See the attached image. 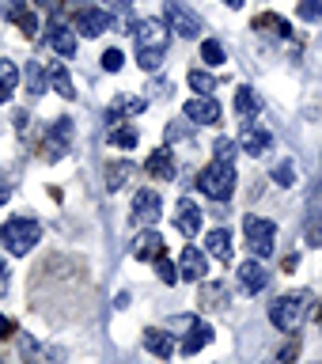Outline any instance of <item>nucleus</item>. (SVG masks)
<instances>
[{
	"instance_id": "f257e3e1",
	"label": "nucleus",
	"mask_w": 322,
	"mask_h": 364,
	"mask_svg": "<svg viewBox=\"0 0 322 364\" xmlns=\"http://www.w3.org/2000/svg\"><path fill=\"white\" fill-rule=\"evenodd\" d=\"M307 307H311V292H289L281 296L277 304H269V323L281 330V334H296L307 318Z\"/></svg>"
},
{
	"instance_id": "f03ea898",
	"label": "nucleus",
	"mask_w": 322,
	"mask_h": 364,
	"mask_svg": "<svg viewBox=\"0 0 322 364\" xmlns=\"http://www.w3.org/2000/svg\"><path fill=\"white\" fill-rule=\"evenodd\" d=\"M38 239H42V228H38V220H31V216H11V220L0 228V243H4L11 255H31Z\"/></svg>"
},
{
	"instance_id": "7ed1b4c3",
	"label": "nucleus",
	"mask_w": 322,
	"mask_h": 364,
	"mask_svg": "<svg viewBox=\"0 0 322 364\" xmlns=\"http://www.w3.org/2000/svg\"><path fill=\"white\" fill-rule=\"evenodd\" d=\"M198 190L205 193V198H213V201H227L235 193V167L213 159V164L198 175Z\"/></svg>"
},
{
	"instance_id": "20e7f679",
	"label": "nucleus",
	"mask_w": 322,
	"mask_h": 364,
	"mask_svg": "<svg viewBox=\"0 0 322 364\" xmlns=\"http://www.w3.org/2000/svg\"><path fill=\"white\" fill-rule=\"evenodd\" d=\"M243 232H247V243L258 258H269L273 247H277V224L266 220V216H243Z\"/></svg>"
},
{
	"instance_id": "39448f33",
	"label": "nucleus",
	"mask_w": 322,
	"mask_h": 364,
	"mask_svg": "<svg viewBox=\"0 0 322 364\" xmlns=\"http://www.w3.org/2000/svg\"><path fill=\"white\" fill-rule=\"evenodd\" d=\"M133 34H136V53H163L167 38H171L167 23H159V19H141Z\"/></svg>"
},
{
	"instance_id": "423d86ee",
	"label": "nucleus",
	"mask_w": 322,
	"mask_h": 364,
	"mask_svg": "<svg viewBox=\"0 0 322 364\" xmlns=\"http://www.w3.org/2000/svg\"><path fill=\"white\" fill-rule=\"evenodd\" d=\"M163 16H167V31L182 34V38H201V19L193 16L186 4H178V0H167Z\"/></svg>"
},
{
	"instance_id": "0eeeda50",
	"label": "nucleus",
	"mask_w": 322,
	"mask_h": 364,
	"mask_svg": "<svg viewBox=\"0 0 322 364\" xmlns=\"http://www.w3.org/2000/svg\"><path fill=\"white\" fill-rule=\"evenodd\" d=\"M239 148H243L247 156H266L273 148V133L266 125H258L254 118H243V133H239Z\"/></svg>"
},
{
	"instance_id": "6e6552de",
	"label": "nucleus",
	"mask_w": 322,
	"mask_h": 364,
	"mask_svg": "<svg viewBox=\"0 0 322 364\" xmlns=\"http://www.w3.org/2000/svg\"><path fill=\"white\" fill-rule=\"evenodd\" d=\"M114 27V16L107 8H84L76 11V31L87 34V38H99V34H107Z\"/></svg>"
},
{
	"instance_id": "1a4fd4ad",
	"label": "nucleus",
	"mask_w": 322,
	"mask_h": 364,
	"mask_svg": "<svg viewBox=\"0 0 322 364\" xmlns=\"http://www.w3.org/2000/svg\"><path fill=\"white\" fill-rule=\"evenodd\" d=\"M182 114H186L193 125H216L220 122V102H216L213 95H198V99H190L186 107H182Z\"/></svg>"
},
{
	"instance_id": "9d476101",
	"label": "nucleus",
	"mask_w": 322,
	"mask_h": 364,
	"mask_svg": "<svg viewBox=\"0 0 322 364\" xmlns=\"http://www.w3.org/2000/svg\"><path fill=\"white\" fill-rule=\"evenodd\" d=\"M159 209H163V201H159L156 190H141V193L133 198V220L144 224V228H152V224L159 220Z\"/></svg>"
},
{
	"instance_id": "9b49d317",
	"label": "nucleus",
	"mask_w": 322,
	"mask_h": 364,
	"mask_svg": "<svg viewBox=\"0 0 322 364\" xmlns=\"http://www.w3.org/2000/svg\"><path fill=\"white\" fill-rule=\"evenodd\" d=\"M68 144H73V118H57L50 125V141H45V159H57L68 152Z\"/></svg>"
},
{
	"instance_id": "f8f14e48",
	"label": "nucleus",
	"mask_w": 322,
	"mask_h": 364,
	"mask_svg": "<svg viewBox=\"0 0 322 364\" xmlns=\"http://www.w3.org/2000/svg\"><path fill=\"white\" fill-rule=\"evenodd\" d=\"M209 273V262L198 247H182V258H178V277L182 281H201Z\"/></svg>"
},
{
	"instance_id": "ddd939ff",
	"label": "nucleus",
	"mask_w": 322,
	"mask_h": 364,
	"mask_svg": "<svg viewBox=\"0 0 322 364\" xmlns=\"http://www.w3.org/2000/svg\"><path fill=\"white\" fill-rule=\"evenodd\" d=\"M235 277H239V289H243V292H262L269 284V273H266L262 262H243Z\"/></svg>"
},
{
	"instance_id": "4468645a",
	"label": "nucleus",
	"mask_w": 322,
	"mask_h": 364,
	"mask_svg": "<svg viewBox=\"0 0 322 364\" xmlns=\"http://www.w3.org/2000/svg\"><path fill=\"white\" fill-rule=\"evenodd\" d=\"M175 228H178V232L186 235V239L198 235V228H201V209H198V205L182 198V201H178V209H175Z\"/></svg>"
},
{
	"instance_id": "2eb2a0df",
	"label": "nucleus",
	"mask_w": 322,
	"mask_h": 364,
	"mask_svg": "<svg viewBox=\"0 0 322 364\" xmlns=\"http://www.w3.org/2000/svg\"><path fill=\"white\" fill-rule=\"evenodd\" d=\"M8 19L19 23V31L27 34V38L38 34V16L31 11V0H11V4H8Z\"/></svg>"
},
{
	"instance_id": "dca6fc26",
	"label": "nucleus",
	"mask_w": 322,
	"mask_h": 364,
	"mask_svg": "<svg viewBox=\"0 0 322 364\" xmlns=\"http://www.w3.org/2000/svg\"><path fill=\"white\" fill-rule=\"evenodd\" d=\"M148 175L159 178V182H171L175 178V156H171V148H156L152 156H148Z\"/></svg>"
},
{
	"instance_id": "f3484780",
	"label": "nucleus",
	"mask_w": 322,
	"mask_h": 364,
	"mask_svg": "<svg viewBox=\"0 0 322 364\" xmlns=\"http://www.w3.org/2000/svg\"><path fill=\"white\" fill-rule=\"evenodd\" d=\"M144 349H148V353H156L159 360H171L178 346H175V338H171L167 330H148V334H144Z\"/></svg>"
},
{
	"instance_id": "a211bd4d",
	"label": "nucleus",
	"mask_w": 322,
	"mask_h": 364,
	"mask_svg": "<svg viewBox=\"0 0 322 364\" xmlns=\"http://www.w3.org/2000/svg\"><path fill=\"white\" fill-rule=\"evenodd\" d=\"M133 255L141 258V262H156V258H163V235H159V232H144V235L133 243Z\"/></svg>"
},
{
	"instance_id": "6ab92c4d",
	"label": "nucleus",
	"mask_w": 322,
	"mask_h": 364,
	"mask_svg": "<svg viewBox=\"0 0 322 364\" xmlns=\"http://www.w3.org/2000/svg\"><path fill=\"white\" fill-rule=\"evenodd\" d=\"M190 326V334L182 338V357H190V353H198V349H205L213 341V326L209 323H186Z\"/></svg>"
},
{
	"instance_id": "aec40b11",
	"label": "nucleus",
	"mask_w": 322,
	"mask_h": 364,
	"mask_svg": "<svg viewBox=\"0 0 322 364\" xmlns=\"http://www.w3.org/2000/svg\"><path fill=\"white\" fill-rule=\"evenodd\" d=\"M50 46H53L61 57H73V53H76V34L68 31L61 19H53V23H50Z\"/></svg>"
},
{
	"instance_id": "412c9836",
	"label": "nucleus",
	"mask_w": 322,
	"mask_h": 364,
	"mask_svg": "<svg viewBox=\"0 0 322 364\" xmlns=\"http://www.w3.org/2000/svg\"><path fill=\"white\" fill-rule=\"evenodd\" d=\"M45 84H50L61 99H76V87H73V76H68L65 65H53L50 73H45Z\"/></svg>"
},
{
	"instance_id": "4be33fe9",
	"label": "nucleus",
	"mask_w": 322,
	"mask_h": 364,
	"mask_svg": "<svg viewBox=\"0 0 322 364\" xmlns=\"http://www.w3.org/2000/svg\"><path fill=\"white\" fill-rule=\"evenodd\" d=\"M205 250H209L216 262H232V235H227L224 228H216V232H209V239H205Z\"/></svg>"
},
{
	"instance_id": "5701e85b",
	"label": "nucleus",
	"mask_w": 322,
	"mask_h": 364,
	"mask_svg": "<svg viewBox=\"0 0 322 364\" xmlns=\"http://www.w3.org/2000/svg\"><path fill=\"white\" fill-rule=\"evenodd\" d=\"M16 84H19V68H16V61L0 57V102H8V99H11Z\"/></svg>"
},
{
	"instance_id": "b1692460",
	"label": "nucleus",
	"mask_w": 322,
	"mask_h": 364,
	"mask_svg": "<svg viewBox=\"0 0 322 364\" xmlns=\"http://www.w3.org/2000/svg\"><path fill=\"white\" fill-rule=\"evenodd\" d=\"M235 110H239V118H254V114L262 110L258 91H254V87H239V91H235Z\"/></svg>"
},
{
	"instance_id": "393cba45",
	"label": "nucleus",
	"mask_w": 322,
	"mask_h": 364,
	"mask_svg": "<svg viewBox=\"0 0 322 364\" xmlns=\"http://www.w3.org/2000/svg\"><path fill=\"white\" fill-rule=\"evenodd\" d=\"M133 175H136V167L129 164V159H122V164H107V190H122Z\"/></svg>"
},
{
	"instance_id": "a878e982",
	"label": "nucleus",
	"mask_w": 322,
	"mask_h": 364,
	"mask_svg": "<svg viewBox=\"0 0 322 364\" xmlns=\"http://www.w3.org/2000/svg\"><path fill=\"white\" fill-rule=\"evenodd\" d=\"M141 110H144V99L122 95V99H114V102H110V122H118V118H129V114H141Z\"/></svg>"
},
{
	"instance_id": "bb28decb",
	"label": "nucleus",
	"mask_w": 322,
	"mask_h": 364,
	"mask_svg": "<svg viewBox=\"0 0 322 364\" xmlns=\"http://www.w3.org/2000/svg\"><path fill=\"white\" fill-rule=\"evenodd\" d=\"M254 31H262V34H277V38H289V23H284L281 16H273V11H266V16L254 19Z\"/></svg>"
},
{
	"instance_id": "cd10ccee",
	"label": "nucleus",
	"mask_w": 322,
	"mask_h": 364,
	"mask_svg": "<svg viewBox=\"0 0 322 364\" xmlns=\"http://www.w3.org/2000/svg\"><path fill=\"white\" fill-rule=\"evenodd\" d=\"M23 80H27L31 95H42V91H45V68H42L38 61H31V65H27V73H23Z\"/></svg>"
},
{
	"instance_id": "c85d7f7f",
	"label": "nucleus",
	"mask_w": 322,
	"mask_h": 364,
	"mask_svg": "<svg viewBox=\"0 0 322 364\" xmlns=\"http://www.w3.org/2000/svg\"><path fill=\"white\" fill-rule=\"evenodd\" d=\"M110 144L114 148H136V129H133V125H114V129H110Z\"/></svg>"
},
{
	"instance_id": "c756f323",
	"label": "nucleus",
	"mask_w": 322,
	"mask_h": 364,
	"mask_svg": "<svg viewBox=\"0 0 322 364\" xmlns=\"http://www.w3.org/2000/svg\"><path fill=\"white\" fill-rule=\"evenodd\" d=\"M190 87L201 91V95H213V91H216V80H213L209 73H190Z\"/></svg>"
},
{
	"instance_id": "7c9ffc66",
	"label": "nucleus",
	"mask_w": 322,
	"mask_h": 364,
	"mask_svg": "<svg viewBox=\"0 0 322 364\" xmlns=\"http://www.w3.org/2000/svg\"><path fill=\"white\" fill-rule=\"evenodd\" d=\"M156 273L163 284H178V266H171L167 258H156Z\"/></svg>"
},
{
	"instance_id": "2f4dec72",
	"label": "nucleus",
	"mask_w": 322,
	"mask_h": 364,
	"mask_svg": "<svg viewBox=\"0 0 322 364\" xmlns=\"http://www.w3.org/2000/svg\"><path fill=\"white\" fill-rule=\"evenodd\" d=\"M300 19H307V23H315V19H322V0H300Z\"/></svg>"
},
{
	"instance_id": "473e14b6",
	"label": "nucleus",
	"mask_w": 322,
	"mask_h": 364,
	"mask_svg": "<svg viewBox=\"0 0 322 364\" xmlns=\"http://www.w3.org/2000/svg\"><path fill=\"white\" fill-rule=\"evenodd\" d=\"M201 57L209 65H224V46L220 42H201Z\"/></svg>"
},
{
	"instance_id": "72a5a7b5",
	"label": "nucleus",
	"mask_w": 322,
	"mask_h": 364,
	"mask_svg": "<svg viewBox=\"0 0 322 364\" xmlns=\"http://www.w3.org/2000/svg\"><path fill=\"white\" fill-rule=\"evenodd\" d=\"M235 148H239L235 141H227V136H220L213 152H216V159H220V164H232V159H235Z\"/></svg>"
},
{
	"instance_id": "f704fd0d",
	"label": "nucleus",
	"mask_w": 322,
	"mask_h": 364,
	"mask_svg": "<svg viewBox=\"0 0 322 364\" xmlns=\"http://www.w3.org/2000/svg\"><path fill=\"white\" fill-rule=\"evenodd\" d=\"M122 65H125L122 50H107V53H102V68H107V73H118Z\"/></svg>"
},
{
	"instance_id": "c9c22d12",
	"label": "nucleus",
	"mask_w": 322,
	"mask_h": 364,
	"mask_svg": "<svg viewBox=\"0 0 322 364\" xmlns=\"http://www.w3.org/2000/svg\"><path fill=\"white\" fill-rule=\"evenodd\" d=\"M273 182H277V186H292V164H277V167H273Z\"/></svg>"
},
{
	"instance_id": "e433bc0d",
	"label": "nucleus",
	"mask_w": 322,
	"mask_h": 364,
	"mask_svg": "<svg viewBox=\"0 0 322 364\" xmlns=\"http://www.w3.org/2000/svg\"><path fill=\"white\" fill-rule=\"evenodd\" d=\"M307 243H311V247H322V216H315V220L307 224Z\"/></svg>"
},
{
	"instance_id": "4c0bfd02",
	"label": "nucleus",
	"mask_w": 322,
	"mask_h": 364,
	"mask_svg": "<svg viewBox=\"0 0 322 364\" xmlns=\"http://www.w3.org/2000/svg\"><path fill=\"white\" fill-rule=\"evenodd\" d=\"M11 330H16V326H11V318H8V315H0V341L11 338Z\"/></svg>"
},
{
	"instance_id": "58836bf2",
	"label": "nucleus",
	"mask_w": 322,
	"mask_h": 364,
	"mask_svg": "<svg viewBox=\"0 0 322 364\" xmlns=\"http://www.w3.org/2000/svg\"><path fill=\"white\" fill-rule=\"evenodd\" d=\"M133 0H107V11H129Z\"/></svg>"
},
{
	"instance_id": "ea45409f",
	"label": "nucleus",
	"mask_w": 322,
	"mask_h": 364,
	"mask_svg": "<svg viewBox=\"0 0 322 364\" xmlns=\"http://www.w3.org/2000/svg\"><path fill=\"white\" fill-rule=\"evenodd\" d=\"M8 292V266H4V258H0V296Z\"/></svg>"
},
{
	"instance_id": "a19ab883",
	"label": "nucleus",
	"mask_w": 322,
	"mask_h": 364,
	"mask_svg": "<svg viewBox=\"0 0 322 364\" xmlns=\"http://www.w3.org/2000/svg\"><path fill=\"white\" fill-rule=\"evenodd\" d=\"M8 193H11V190L4 186V182H0V201H8Z\"/></svg>"
},
{
	"instance_id": "79ce46f5",
	"label": "nucleus",
	"mask_w": 322,
	"mask_h": 364,
	"mask_svg": "<svg viewBox=\"0 0 322 364\" xmlns=\"http://www.w3.org/2000/svg\"><path fill=\"white\" fill-rule=\"evenodd\" d=\"M224 4H227V8H243V0H224Z\"/></svg>"
}]
</instances>
